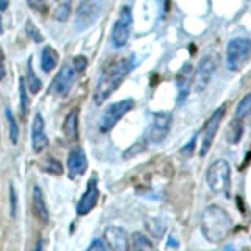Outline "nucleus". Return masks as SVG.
Here are the masks:
<instances>
[{
  "label": "nucleus",
  "mask_w": 251,
  "mask_h": 251,
  "mask_svg": "<svg viewBox=\"0 0 251 251\" xmlns=\"http://www.w3.org/2000/svg\"><path fill=\"white\" fill-rule=\"evenodd\" d=\"M10 204H11V217H16V210H18V196H16L13 185H10Z\"/></svg>",
  "instance_id": "7c9ffc66"
},
{
  "label": "nucleus",
  "mask_w": 251,
  "mask_h": 251,
  "mask_svg": "<svg viewBox=\"0 0 251 251\" xmlns=\"http://www.w3.org/2000/svg\"><path fill=\"white\" fill-rule=\"evenodd\" d=\"M77 74L78 73L75 71L73 63H68V65H65L60 69V73L57 74V77H55L52 90L57 94H60V96H66L71 90V86H73V82Z\"/></svg>",
  "instance_id": "9d476101"
},
{
  "label": "nucleus",
  "mask_w": 251,
  "mask_h": 251,
  "mask_svg": "<svg viewBox=\"0 0 251 251\" xmlns=\"http://www.w3.org/2000/svg\"><path fill=\"white\" fill-rule=\"evenodd\" d=\"M145 225H146V229L151 232L152 237L160 239L162 235L165 234V223L160 222L159 218H149L145 222Z\"/></svg>",
  "instance_id": "4be33fe9"
},
{
  "label": "nucleus",
  "mask_w": 251,
  "mask_h": 251,
  "mask_svg": "<svg viewBox=\"0 0 251 251\" xmlns=\"http://www.w3.org/2000/svg\"><path fill=\"white\" fill-rule=\"evenodd\" d=\"M33 212L35 215L41 220L43 223H47L49 222V210H47V206H46V201H44V195L41 192V188L38 185L33 187Z\"/></svg>",
  "instance_id": "a211bd4d"
},
{
  "label": "nucleus",
  "mask_w": 251,
  "mask_h": 251,
  "mask_svg": "<svg viewBox=\"0 0 251 251\" xmlns=\"http://www.w3.org/2000/svg\"><path fill=\"white\" fill-rule=\"evenodd\" d=\"M47 135L44 132V118L41 113L35 115L33 124H31V145H33L35 152H41L47 146Z\"/></svg>",
  "instance_id": "2eb2a0df"
},
{
  "label": "nucleus",
  "mask_w": 251,
  "mask_h": 251,
  "mask_svg": "<svg viewBox=\"0 0 251 251\" xmlns=\"http://www.w3.org/2000/svg\"><path fill=\"white\" fill-rule=\"evenodd\" d=\"M27 85H28L30 93H33V94H36L39 90H41V80L36 77L35 71H33V61H31V57L27 61Z\"/></svg>",
  "instance_id": "412c9836"
},
{
  "label": "nucleus",
  "mask_w": 251,
  "mask_h": 251,
  "mask_svg": "<svg viewBox=\"0 0 251 251\" xmlns=\"http://www.w3.org/2000/svg\"><path fill=\"white\" fill-rule=\"evenodd\" d=\"M110 251H129V235L120 226H108L104 232Z\"/></svg>",
  "instance_id": "9b49d317"
},
{
  "label": "nucleus",
  "mask_w": 251,
  "mask_h": 251,
  "mask_svg": "<svg viewBox=\"0 0 251 251\" xmlns=\"http://www.w3.org/2000/svg\"><path fill=\"white\" fill-rule=\"evenodd\" d=\"M27 33H28L31 38H33L36 43H41V41H43V35L39 33L38 28L33 25V22H31V21H28V22H27Z\"/></svg>",
  "instance_id": "c85d7f7f"
},
{
  "label": "nucleus",
  "mask_w": 251,
  "mask_h": 251,
  "mask_svg": "<svg viewBox=\"0 0 251 251\" xmlns=\"http://www.w3.org/2000/svg\"><path fill=\"white\" fill-rule=\"evenodd\" d=\"M225 105L218 107L209 120L204 124V129H202V140H201V149H200V154L201 155H206L207 151L212 146V141H214L215 135H217V130L220 127V123H222L223 116H225Z\"/></svg>",
  "instance_id": "0eeeda50"
},
{
  "label": "nucleus",
  "mask_w": 251,
  "mask_h": 251,
  "mask_svg": "<svg viewBox=\"0 0 251 251\" xmlns=\"http://www.w3.org/2000/svg\"><path fill=\"white\" fill-rule=\"evenodd\" d=\"M5 74H6V71H5V53L2 50V47H0V80H3Z\"/></svg>",
  "instance_id": "72a5a7b5"
},
{
  "label": "nucleus",
  "mask_w": 251,
  "mask_h": 251,
  "mask_svg": "<svg viewBox=\"0 0 251 251\" xmlns=\"http://www.w3.org/2000/svg\"><path fill=\"white\" fill-rule=\"evenodd\" d=\"M223 251H235V248H234L232 245H226V247L223 248Z\"/></svg>",
  "instance_id": "e433bc0d"
},
{
  "label": "nucleus",
  "mask_w": 251,
  "mask_h": 251,
  "mask_svg": "<svg viewBox=\"0 0 251 251\" xmlns=\"http://www.w3.org/2000/svg\"><path fill=\"white\" fill-rule=\"evenodd\" d=\"M132 251H154V245L145 234L135 232L132 235Z\"/></svg>",
  "instance_id": "aec40b11"
},
{
  "label": "nucleus",
  "mask_w": 251,
  "mask_h": 251,
  "mask_svg": "<svg viewBox=\"0 0 251 251\" xmlns=\"http://www.w3.org/2000/svg\"><path fill=\"white\" fill-rule=\"evenodd\" d=\"M69 11H71V0H60L53 16H55V19L63 22L69 16Z\"/></svg>",
  "instance_id": "bb28decb"
},
{
  "label": "nucleus",
  "mask_w": 251,
  "mask_h": 251,
  "mask_svg": "<svg viewBox=\"0 0 251 251\" xmlns=\"http://www.w3.org/2000/svg\"><path fill=\"white\" fill-rule=\"evenodd\" d=\"M100 14V3L99 0H90V2L83 3L77 11V21L75 25L78 28H86L88 25L96 21Z\"/></svg>",
  "instance_id": "ddd939ff"
},
{
  "label": "nucleus",
  "mask_w": 251,
  "mask_h": 251,
  "mask_svg": "<svg viewBox=\"0 0 251 251\" xmlns=\"http://www.w3.org/2000/svg\"><path fill=\"white\" fill-rule=\"evenodd\" d=\"M132 69V61L129 58H118L108 63L105 69L102 71L99 75V80L96 83V90H94V102L98 105L104 104V102L112 96L113 91L121 85V82L126 78Z\"/></svg>",
  "instance_id": "f257e3e1"
},
{
  "label": "nucleus",
  "mask_w": 251,
  "mask_h": 251,
  "mask_svg": "<svg viewBox=\"0 0 251 251\" xmlns=\"http://www.w3.org/2000/svg\"><path fill=\"white\" fill-rule=\"evenodd\" d=\"M251 57V41L247 38H234L227 44L226 50V63L227 69L232 73L239 71L247 65V61Z\"/></svg>",
  "instance_id": "7ed1b4c3"
},
{
  "label": "nucleus",
  "mask_w": 251,
  "mask_h": 251,
  "mask_svg": "<svg viewBox=\"0 0 251 251\" xmlns=\"http://www.w3.org/2000/svg\"><path fill=\"white\" fill-rule=\"evenodd\" d=\"M58 65V52L52 49L50 46H46L41 52V68L44 73H50V71Z\"/></svg>",
  "instance_id": "6ab92c4d"
},
{
  "label": "nucleus",
  "mask_w": 251,
  "mask_h": 251,
  "mask_svg": "<svg viewBox=\"0 0 251 251\" xmlns=\"http://www.w3.org/2000/svg\"><path fill=\"white\" fill-rule=\"evenodd\" d=\"M19 94H21V116L24 118V120H25L30 102H28V94H27L25 85H24V80H22V78L19 80Z\"/></svg>",
  "instance_id": "a878e982"
},
{
  "label": "nucleus",
  "mask_w": 251,
  "mask_h": 251,
  "mask_svg": "<svg viewBox=\"0 0 251 251\" xmlns=\"http://www.w3.org/2000/svg\"><path fill=\"white\" fill-rule=\"evenodd\" d=\"M132 10L130 6H123L120 16L113 25L112 30V43L115 47H123L129 41L130 28H132Z\"/></svg>",
  "instance_id": "423d86ee"
},
{
  "label": "nucleus",
  "mask_w": 251,
  "mask_h": 251,
  "mask_svg": "<svg viewBox=\"0 0 251 251\" xmlns=\"http://www.w3.org/2000/svg\"><path fill=\"white\" fill-rule=\"evenodd\" d=\"M217 66V61L212 55H206L202 57L198 63V68L195 71V77H193V85H195V90L201 93L207 88V85L210 82L212 75H214V71Z\"/></svg>",
  "instance_id": "6e6552de"
},
{
  "label": "nucleus",
  "mask_w": 251,
  "mask_h": 251,
  "mask_svg": "<svg viewBox=\"0 0 251 251\" xmlns=\"http://www.w3.org/2000/svg\"><path fill=\"white\" fill-rule=\"evenodd\" d=\"M5 113H6V118H8V126H10V140H11L13 145H16V143H18V140H19V127H18V123H16V120H14V116H13L10 108H6Z\"/></svg>",
  "instance_id": "5701e85b"
},
{
  "label": "nucleus",
  "mask_w": 251,
  "mask_h": 251,
  "mask_svg": "<svg viewBox=\"0 0 251 251\" xmlns=\"http://www.w3.org/2000/svg\"><path fill=\"white\" fill-rule=\"evenodd\" d=\"M88 168V160H86V154L83 151V148L75 146L74 149H71L68 155V173L69 177H77L82 176L83 173Z\"/></svg>",
  "instance_id": "4468645a"
},
{
  "label": "nucleus",
  "mask_w": 251,
  "mask_h": 251,
  "mask_svg": "<svg viewBox=\"0 0 251 251\" xmlns=\"http://www.w3.org/2000/svg\"><path fill=\"white\" fill-rule=\"evenodd\" d=\"M195 140H196V137L195 138H192V141H190V143H188L185 148H182V154H190L192 152V149H193V143H195Z\"/></svg>",
  "instance_id": "f704fd0d"
},
{
  "label": "nucleus",
  "mask_w": 251,
  "mask_h": 251,
  "mask_svg": "<svg viewBox=\"0 0 251 251\" xmlns=\"http://www.w3.org/2000/svg\"><path fill=\"white\" fill-rule=\"evenodd\" d=\"M63 132H65V137L68 141H77L78 140V112L77 108L71 110L68 116L65 118V123H63Z\"/></svg>",
  "instance_id": "f3484780"
},
{
  "label": "nucleus",
  "mask_w": 251,
  "mask_h": 251,
  "mask_svg": "<svg viewBox=\"0 0 251 251\" xmlns=\"http://www.w3.org/2000/svg\"><path fill=\"white\" fill-rule=\"evenodd\" d=\"M8 8V0H0V10L5 11Z\"/></svg>",
  "instance_id": "c9c22d12"
},
{
  "label": "nucleus",
  "mask_w": 251,
  "mask_h": 251,
  "mask_svg": "<svg viewBox=\"0 0 251 251\" xmlns=\"http://www.w3.org/2000/svg\"><path fill=\"white\" fill-rule=\"evenodd\" d=\"M242 123L239 118H235V121L231 124V127H229V132H227V140H229V143H237V141L240 140L242 137Z\"/></svg>",
  "instance_id": "393cba45"
},
{
  "label": "nucleus",
  "mask_w": 251,
  "mask_h": 251,
  "mask_svg": "<svg viewBox=\"0 0 251 251\" xmlns=\"http://www.w3.org/2000/svg\"><path fill=\"white\" fill-rule=\"evenodd\" d=\"M31 10L35 11H46V0H27Z\"/></svg>",
  "instance_id": "2f4dec72"
},
{
  "label": "nucleus",
  "mask_w": 251,
  "mask_h": 251,
  "mask_svg": "<svg viewBox=\"0 0 251 251\" xmlns=\"http://www.w3.org/2000/svg\"><path fill=\"white\" fill-rule=\"evenodd\" d=\"M192 77H193V68L190 63H187V65H184L182 69L179 71V74L176 77L177 90H179V102L185 100L187 94H188V88H190Z\"/></svg>",
  "instance_id": "dca6fc26"
},
{
  "label": "nucleus",
  "mask_w": 251,
  "mask_h": 251,
  "mask_svg": "<svg viewBox=\"0 0 251 251\" xmlns=\"http://www.w3.org/2000/svg\"><path fill=\"white\" fill-rule=\"evenodd\" d=\"M99 198V190H98V180L96 177H93L88 180V187H86L85 193L82 195V198L78 200L77 204V215H86L88 212L94 209Z\"/></svg>",
  "instance_id": "f8f14e48"
},
{
  "label": "nucleus",
  "mask_w": 251,
  "mask_h": 251,
  "mask_svg": "<svg viewBox=\"0 0 251 251\" xmlns=\"http://www.w3.org/2000/svg\"><path fill=\"white\" fill-rule=\"evenodd\" d=\"M133 105H135L133 99H123L120 102H115V104L108 105L100 118V126H99L100 132H108L126 113L130 112Z\"/></svg>",
  "instance_id": "39448f33"
},
{
  "label": "nucleus",
  "mask_w": 251,
  "mask_h": 251,
  "mask_svg": "<svg viewBox=\"0 0 251 251\" xmlns=\"http://www.w3.org/2000/svg\"><path fill=\"white\" fill-rule=\"evenodd\" d=\"M86 251H108V250H107L104 242H102L100 239H96L90 243V247L86 248Z\"/></svg>",
  "instance_id": "c756f323"
},
{
  "label": "nucleus",
  "mask_w": 251,
  "mask_h": 251,
  "mask_svg": "<svg viewBox=\"0 0 251 251\" xmlns=\"http://www.w3.org/2000/svg\"><path fill=\"white\" fill-rule=\"evenodd\" d=\"M73 65H74L77 73H82V71L86 68V58L85 57H75L74 61H73Z\"/></svg>",
  "instance_id": "473e14b6"
},
{
  "label": "nucleus",
  "mask_w": 251,
  "mask_h": 251,
  "mask_svg": "<svg viewBox=\"0 0 251 251\" xmlns=\"http://www.w3.org/2000/svg\"><path fill=\"white\" fill-rule=\"evenodd\" d=\"M231 182V167L226 160H217L207 170V184L212 192L226 193Z\"/></svg>",
  "instance_id": "20e7f679"
},
{
  "label": "nucleus",
  "mask_w": 251,
  "mask_h": 251,
  "mask_svg": "<svg viewBox=\"0 0 251 251\" xmlns=\"http://www.w3.org/2000/svg\"><path fill=\"white\" fill-rule=\"evenodd\" d=\"M44 170L49 173H55V175H61L63 173V167L53 159H47V163L44 165Z\"/></svg>",
  "instance_id": "cd10ccee"
},
{
  "label": "nucleus",
  "mask_w": 251,
  "mask_h": 251,
  "mask_svg": "<svg viewBox=\"0 0 251 251\" xmlns=\"http://www.w3.org/2000/svg\"><path fill=\"white\" fill-rule=\"evenodd\" d=\"M171 126V115L167 112H160L154 115L151 127L148 130V141L149 143H160L168 135Z\"/></svg>",
  "instance_id": "1a4fd4ad"
},
{
  "label": "nucleus",
  "mask_w": 251,
  "mask_h": 251,
  "mask_svg": "<svg viewBox=\"0 0 251 251\" xmlns=\"http://www.w3.org/2000/svg\"><path fill=\"white\" fill-rule=\"evenodd\" d=\"M232 229L231 217L218 206H209L201 215L202 235L210 242H220Z\"/></svg>",
  "instance_id": "f03ea898"
},
{
  "label": "nucleus",
  "mask_w": 251,
  "mask_h": 251,
  "mask_svg": "<svg viewBox=\"0 0 251 251\" xmlns=\"http://www.w3.org/2000/svg\"><path fill=\"white\" fill-rule=\"evenodd\" d=\"M250 112H251V91L239 102L237 108H235V118L242 120V118L247 116V113H250Z\"/></svg>",
  "instance_id": "b1692460"
}]
</instances>
